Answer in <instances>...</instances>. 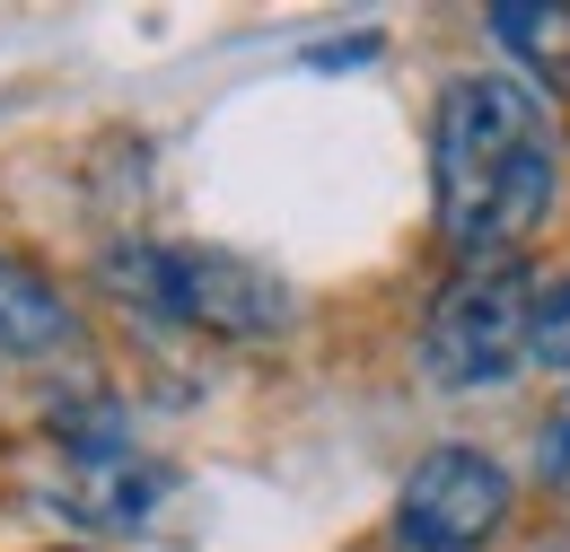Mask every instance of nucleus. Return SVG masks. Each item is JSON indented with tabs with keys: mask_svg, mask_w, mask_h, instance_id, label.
Wrapping results in <instances>:
<instances>
[{
	"mask_svg": "<svg viewBox=\"0 0 570 552\" xmlns=\"http://www.w3.org/2000/svg\"><path fill=\"white\" fill-rule=\"evenodd\" d=\"M430 185H439V237L456 264H509L562 194V132L553 106L518 70H465L439 88L430 124Z\"/></svg>",
	"mask_w": 570,
	"mask_h": 552,
	"instance_id": "nucleus-1",
	"label": "nucleus"
},
{
	"mask_svg": "<svg viewBox=\"0 0 570 552\" xmlns=\"http://www.w3.org/2000/svg\"><path fill=\"white\" fill-rule=\"evenodd\" d=\"M97 280L158 325L219 334V343H282L298 325V289L255 255L194 246V237H115L97 255Z\"/></svg>",
	"mask_w": 570,
	"mask_h": 552,
	"instance_id": "nucleus-2",
	"label": "nucleus"
},
{
	"mask_svg": "<svg viewBox=\"0 0 570 552\" xmlns=\"http://www.w3.org/2000/svg\"><path fill=\"white\" fill-rule=\"evenodd\" d=\"M527 307L535 280L527 264H456V280H439V298L422 307V377L439 395H483L509 386L527 359Z\"/></svg>",
	"mask_w": 570,
	"mask_h": 552,
	"instance_id": "nucleus-3",
	"label": "nucleus"
},
{
	"mask_svg": "<svg viewBox=\"0 0 570 552\" xmlns=\"http://www.w3.org/2000/svg\"><path fill=\"white\" fill-rule=\"evenodd\" d=\"M509 474H500V456L483 447H465V438H448V447H430L422 465L404 474L395 491V552H483L509 526Z\"/></svg>",
	"mask_w": 570,
	"mask_h": 552,
	"instance_id": "nucleus-4",
	"label": "nucleus"
},
{
	"mask_svg": "<svg viewBox=\"0 0 570 552\" xmlns=\"http://www.w3.org/2000/svg\"><path fill=\"white\" fill-rule=\"evenodd\" d=\"M79 316L62 298V280L36 273L27 255H0V359H53L71 351Z\"/></svg>",
	"mask_w": 570,
	"mask_h": 552,
	"instance_id": "nucleus-5",
	"label": "nucleus"
},
{
	"mask_svg": "<svg viewBox=\"0 0 570 552\" xmlns=\"http://www.w3.org/2000/svg\"><path fill=\"white\" fill-rule=\"evenodd\" d=\"M483 27L500 36V53L518 62V79L535 97H570V9H544V0H492Z\"/></svg>",
	"mask_w": 570,
	"mask_h": 552,
	"instance_id": "nucleus-6",
	"label": "nucleus"
},
{
	"mask_svg": "<svg viewBox=\"0 0 570 552\" xmlns=\"http://www.w3.org/2000/svg\"><path fill=\"white\" fill-rule=\"evenodd\" d=\"M527 359L570 377V273L535 289V307H527Z\"/></svg>",
	"mask_w": 570,
	"mask_h": 552,
	"instance_id": "nucleus-7",
	"label": "nucleus"
},
{
	"mask_svg": "<svg viewBox=\"0 0 570 552\" xmlns=\"http://www.w3.org/2000/svg\"><path fill=\"white\" fill-rule=\"evenodd\" d=\"M535 483L570 500V395H562L544 421H535Z\"/></svg>",
	"mask_w": 570,
	"mask_h": 552,
	"instance_id": "nucleus-8",
	"label": "nucleus"
},
{
	"mask_svg": "<svg viewBox=\"0 0 570 552\" xmlns=\"http://www.w3.org/2000/svg\"><path fill=\"white\" fill-rule=\"evenodd\" d=\"M316 70H352V62H377V36H352V45H307Z\"/></svg>",
	"mask_w": 570,
	"mask_h": 552,
	"instance_id": "nucleus-9",
	"label": "nucleus"
}]
</instances>
